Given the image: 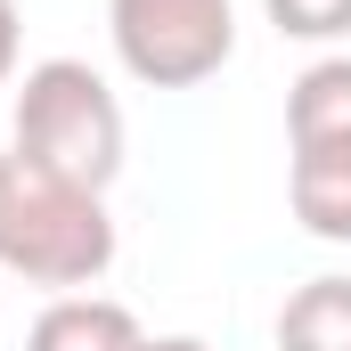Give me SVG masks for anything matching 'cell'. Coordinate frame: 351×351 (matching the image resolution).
<instances>
[{
    "label": "cell",
    "mask_w": 351,
    "mask_h": 351,
    "mask_svg": "<svg viewBox=\"0 0 351 351\" xmlns=\"http://www.w3.org/2000/svg\"><path fill=\"white\" fill-rule=\"evenodd\" d=\"M106 33H114V58L131 82L196 90L229 66L237 8L229 0H106Z\"/></svg>",
    "instance_id": "cell-3"
},
{
    "label": "cell",
    "mask_w": 351,
    "mask_h": 351,
    "mask_svg": "<svg viewBox=\"0 0 351 351\" xmlns=\"http://www.w3.org/2000/svg\"><path fill=\"white\" fill-rule=\"evenodd\" d=\"M286 196H294V221L311 237L351 245V147H294Z\"/></svg>",
    "instance_id": "cell-5"
},
{
    "label": "cell",
    "mask_w": 351,
    "mask_h": 351,
    "mask_svg": "<svg viewBox=\"0 0 351 351\" xmlns=\"http://www.w3.org/2000/svg\"><path fill=\"white\" fill-rule=\"evenodd\" d=\"M139 351H213V343H204V335H147Z\"/></svg>",
    "instance_id": "cell-10"
},
{
    "label": "cell",
    "mask_w": 351,
    "mask_h": 351,
    "mask_svg": "<svg viewBox=\"0 0 351 351\" xmlns=\"http://www.w3.org/2000/svg\"><path fill=\"white\" fill-rule=\"evenodd\" d=\"M16 49H25V25H16V0H0V82L16 74Z\"/></svg>",
    "instance_id": "cell-9"
},
{
    "label": "cell",
    "mask_w": 351,
    "mask_h": 351,
    "mask_svg": "<svg viewBox=\"0 0 351 351\" xmlns=\"http://www.w3.org/2000/svg\"><path fill=\"white\" fill-rule=\"evenodd\" d=\"M286 41H351V0H262Z\"/></svg>",
    "instance_id": "cell-8"
},
{
    "label": "cell",
    "mask_w": 351,
    "mask_h": 351,
    "mask_svg": "<svg viewBox=\"0 0 351 351\" xmlns=\"http://www.w3.org/2000/svg\"><path fill=\"white\" fill-rule=\"evenodd\" d=\"M0 269L49 294H82L114 269V213L82 180L33 156H0Z\"/></svg>",
    "instance_id": "cell-1"
},
{
    "label": "cell",
    "mask_w": 351,
    "mask_h": 351,
    "mask_svg": "<svg viewBox=\"0 0 351 351\" xmlns=\"http://www.w3.org/2000/svg\"><path fill=\"white\" fill-rule=\"evenodd\" d=\"M278 351H351V278H311L278 311Z\"/></svg>",
    "instance_id": "cell-7"
},
{
    "label": "cell",
    "mask_w": 351,
    "mask_h": 351,
    "mask_svg": "<svg viewBox=\"0 0 351 351\" xmlns=\"http://www.w3.org/2000/svg\"><path fill=\"white\" fill-rule=\"evenodd\" d=\"M139 319L106 294H49V311L33 319L25 351H139Z\"/></svg>",
    "instance_id": "cell-4"
},
{
    "label": "cell",
    "mask_w": 351,
    "mask_h": 351,
    "mask_svg": "<svg viewBox=\"0 0 351 351\" xmlns=\"http://www.w3.org/2000/svg\"><path fill=\"white\" fill-rule=\"evenodd\" d=\"M16 156H33V164L106 196L114 172H123V98L106 90V74L82 66V58L25 66V82H16Z\"/></svg>",
    "instance_id": "cell-2"
},
{
    "label": "cell",
    "mask_w": 351,
    "mask_h": 351,
    "mask_svg": "<svg viewBox=\"0 0 351 351\" xmlns=\"http://www.w3.org/2000/svg\"><path fill=\"white\" fill-rule=\"evenodd\" d=\"M286 139L294 147H351V58H319L286 90Z\"/></svg>",
    "instance_id": "cell-6"
}]
</instances>
